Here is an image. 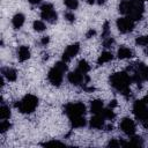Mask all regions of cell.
I'll return each mask as SVG.
<instances>
[{
  "mask_svg": "<svg viewBox=\"0 0 148 148\" xmlns=\"http://www.w3.org/2000/svg\"><path fill=\"white\" fill-rule=\"evenodd\" d=\"M119 13L126 15L133 21H139L143 16V0H123L119 3Z\"/></svg>",
  "mask_w": 148,
  "mask_h": 148,
  "instance_id": "1",
  "label": "cell"
},
{
  "mask_svg": "<svg viewBox=\"0 0 148 148\" xmlns=\"http://www.w3.org/2000/svg\"><path fill=\"white\" fill-rule=\"evenodd\" d=\"M131 82L132 80L127 74V72H117L110 76V84L125 97L131 96V89H130Z\"/></svg>",
  "mask_w": 148,
  "mask_h": 148,
  "instance_id": "2",
  "label": "cell"
},
{
  "mask_svg": "<svg viewBox=\"0 0 148 148\" xmlns=\"http://www.w3.org/2000/svg\"><path fill=\"white\" fill-rule=\"evenodd\" d=\"M132 82H135L138 86H141L143 81L148 80V66L143 62H134L130 65L126 69Z\"/></svg>",
  "mask_w": 148,
  "mask_h": 148,
  "instance_id": "3",
  "label": "cell"
},
{
  "mask_svg": "<svg viewBox=\"0 0 148 148\" xmlns=\"http://www.w3.org/2000/svg\"><path fill=\"white\" fill-rule=\"evenodd\" d=\"M37 105H38V98L32 94L25 95L20 102L15 103V106L22 113H32L36 110Z\"/></svg>",
  "mask_w": 148,
  "mask_h": 148,
  "instance_id": "4",
  "label": "cell"
},
{
  "mask_svg": "<svg viewBox=\"0 0 148 148\" xmlns=\"http://www.w3.org/2000/svg\"><path fill=\"white\" fill-rule=\"evenodd\" d=\"M64 112L71 118L76 116H83L86 113V105L81 102L76 103H68L64 106Z\"/></svg>",
  "mask_w": 148,
  "mask_h": 148,
  "instance_id": "5",
  "label": "cell"
},
{
  "mask_svg": "<svg viewBox=\"0 0 148 148\" xmlns=\"http://www.w3.org/2000/svg\"><path fill=\"white\" fill-rule=\"evenodd\" d=\"M40 16L49 23H56L58 20V15L51 3H44L40 7Z\"/></svg>",
  "mask_w": 148,
  "mask_h": 148,
  "instance_id": "6",
  "label": "cell"
},
{
  "mask_svg": "<svg viewBox=\"0 0 148 148\" xmlns=\"http://www.w3.org/2000/svg\"><path fill=\"white\" fill-rule=\"evenodd\" d=\"M133 113L136 119L142 121L148 118V106L145 101H135L133 103Z\"/></svg>",
  "mask_w": 148,
  "mask_h": 148,
  "instance_id": "7",
  "label": "cell"
},
{
  "mask_svg": "<svg viewBox=\"0 0 148 148\" xmlns=\"http://www.w3.org/2000/svg\"><path fill=\"white\" fill-rule=\"evenodd\" d=\"M64 73L61 69H59L56 65L49 71V74H47V79L49 81L51 82V84L56 86V87H59L62 82V77H64Z\"/></svg>",
  "mask_w": 148,
  "mask_h": 148,
  "instance_id": "8",
  "label": "cell"
},
{
  "mask_svg": "<svg viewBox=\"0 0 148 148\" xmlns=\"http://www.w3.org/2000/svg\"><path fill=\"white\" fill-rule=\"evenodd\" d=\"M117 28L121 34H128L134 29V21L130 17H120L117 20Z\"/></svg>",
  "mask_w": 148,
  "mask_h": 148,
  "instance_id": "9",
  "label": "cell"
},
{
  "mask_svg": "<svg viewBox=\"0 0 148 148\" xmlns=\"http://www.w3.org/2000/svg\"><path fill=\"white\" fill-rule=\"evenodd\" d=\"M67 79H68L69 83H72L73 86H79L82 82L84 83V82H88L89 81V77L86 74H83L82 72H80L79 69H76L74 72H71L67 75Z\"/></svg>",
  "mask_w": 148,
  "mask_h": 148,
  "instance_id": "10",
  "label": "cell"
},
{
  "mask_svg": "<svg viewBox=\"0 0 148 148\" xmlns=\"http://www.w3.org/2000/svg\"><path fill=\"white\" fill-rule=\"evenodd\" d=\"M120 128L128 136H132L135 133V124H134V121L131 118H127V117L121 119V121H120Z\"/></svg>",
  "mask_w": 148,
  "mask_h": 148,
  "instance_id": "11",
  "label": "cell"
},
{
  "mask_svg": "<svg viewBox=\"0 0 148 148\" xmlns=\"http://www.w3.org/2000/svg\"><path fill=\"white\" fill-rule=\"evenodd\" d=\"M79 51H80V45H79L77 43L68 45V46L66 47V50L64 51V53H62V61L68 62L72 58H74V57L79 53Z\"/></svg>",
  "mask_w": 148,
  "mask_h": 148,
  "instance_id": "12",
  "label": "cell"
},
{
  "mask_svg": "<svg viewBox=\"0 0 148 148\" xmlns=\"http://www.w3.org/2000/svg\"><path fill=\"white\" fill-rule=\"evenodd\" d=\"M104 117H103V114L102 113H97V114H95L94 117H91V119H90V127H92V128H96V130H101V128H103L104 127Z\"/></svg>",
  "mask_w": 148,
  "mask_h": 148,
  "instance_id": "13",
  "label": "cell"
},
{
  "mask_svg": "<svg viewBox=\"0 0 148 148\" xmlns=\"http://www.w3.org/2000/svg\"><path fill=\"white\" fill-rule=\"evenodd\" d=\"M69 121H71V126L73 128H80V127H83L86 126L87 121L84 119L83 116H76V117H71L69 118Z\"/></svg>",
  "mask_w": 148,
  "mask_h": 148,
  "instance_id": "14",
  "label": "cell"
},
{
  "mask_svg": "<svg viewBox=\"0 0 148 148\" xmlns=\"http://www.w3.org/2000/svg\"><path fill=\"white\" fill-rule=\"evenodd\" d=\"M17 58H18L20 61L28 60L30 58V50H29V47L28 46H24V45L20 46L18 50H17Z\"/></svg>",
  "mask_w": 148,
  "mask_h": 148,
  "instance_id": "15",
  "label": "cell"
},
{
  "mask_svg": "<svg viewBox=\"0 0 148 148\" xmlns=\"http://www.w3.org/2000/svg\"><path fill=\"white\" fill-rule=\"evenodd\" d=\"M1 74L8 80V81H15L17 77L16 71L14 68H9V67H3L1 69Z\"/></svg>",
  "mask_w": 148,
  "mask_h": 148,
  "instance_id": "16",
  "label": "cell"
},
{
  "mask_svg": "<svg viewBox=\"0 0 148 148\" xmlns=\"http://www.w3.org/2000/svg\"><path fill=\"white\" fill-rule=\"evenodd\" d=\"M90 111L94 114L102 113V111H103V101L102 99H94L90 104Z\"/></svg>",
  "mask_w": 148,
  "mask_h": 148,
  "instance_id": "17",
  "label": "cell"
},
{
  "mask_svg": "<svg viewBox=\"0 0 148 148\" xmlns=\"http://www.w3.org/2000/svg\"><path fill=\"white\" fill-rule=\"evenodd\" d=\"M117 56H118L119 59H128L133 56V52H132V50H130L128 47L123 45V46L119 47V50L117 52Z\"/></svg>",
  "mask_w": 148,
  "mask_h": 148,
  "instance_id": "18",
  "label": "cell"
},
{
  "mask_svg": "<svg viewBox=\"0 0 148 148\" xmlns=\"http://www.w3.org/2000/svg\"><path fill=\"white\" fill-rule=\"evenodd\" d=\"M24 20H25L24 15H23L22 13H18V14L14 15V17H13V20H12V24H13V27H14L15 29H18V28H21V27L23 25Z\"/></svg>",
  "mask_w": 148,
  "mask_h": 148,
  "instance_id": "19",
  "label": "cell"
},
{
  "mask_svg": "<svg viewBox=\"0 0 148 148\" xmlns=\"http://www.w3.org/2000/svg\"><path fill=\"white\" fill-rule=\"evenodd\" d=\"M112 59H113L112 53H111V52H108V51H104V52H102V54L98 57V59H97V64H98V65H102V64L109 62V61L112 60Z\"/></svg>",
  "mask_w": 148,
  "mask_h": 148,
  "instance_id": "20",
  "label": "cell"
},
{
  "mask_svg": "<svg viewBox=\"0 0 148 148\" xmlns=\"http://www.w3.org/2000/svg\"><path fill=\"white\" fill-rule=\"evenodd\" d=\"M9 117H10V110L2 102V104L0 106V119L1 120H6V119H9Z\"/></svg>",
  "mask_w": 148,
  "mask_h": 148,
  "instance_id": "21",
  "label": "cell"
},
{
  "mask_svg": "<svg viewBox=\"0 0 148 148\" xmlns=\"http://www.w3.org/2000/svg\"><path fill=\"white\" fill-rule=\"evenodd\" d=\"M77 69H79L80 72H82L83 74H87V73L89 72V69H90V66H89V64H88L84 59H82V60H80L79 64H77Z\"/></svg>",
  "mask_w": 148,
  "mask_h": 148,
  "instance_id": "22",
  "label": "cell"
},
{
  "mask_svg": "<svg viewBox=\"0 0 148 148\" xmlns=\"http://www.w3.org/2000/svg\"><path fill=\"white\" fill-rule=\"evenodd\" d=\"M102 114H103V117L105 118V119H113L114 117H116V114H114V112H113V110H112V108H108V109H103V111H102Z\"/></svg>",
  "mask_w": 148,
  "mask_h": 148,
  "instance_id": "23",
  "label": "cell"
},
{
  "mask_svg": "<svg viewBox=\"0 0 148 148\" xmlns=\"http://www.w3.org/2000/svg\"><path fill=\"white\" fill-rule=\"evenodd\" d=\"M64 3L69 9H76L79 7V1L77 0H64Z\"/></svg>",
  "mask_w": 148,
  "mask_h": 148,
  "instance_id": "24",
  "label": "cell"
},
{
  "mask_svg": "<svg viewBox=\"0 0 148 148\" xmlns=\"http://www.w3.org/2000/svg\"><path fill=\"white\" fill-rule=\"evenodd\" d=\"M135 43H136V45H139V46H147V45H148V35L138 37V38L135 39Z\"/></svg>",
  "mask_w": 148,
  "mask_h": 148,
  "instance_id": "25",
  "label": "cell"
},
{
  "mask_svg": "<svg viewBox=\"0 0 148 148\" xmlns=\"http://www.w3.org/2000/svg\"><path fill=\"white\" fill-rule=\"evenodd\" d=\"M34 29H35L36 31H38V32L44 31V30H45V24H44V22H42V21H35V22H34Z\"/></svg>",
  "mask_w": 148,
  "mask_h": 148,
  "instance_id": "26",
  "label": "cell"
},
{
  "mask_svg": "<svg viewBox=\"0 0 148 148\" xmlns=\"http://www.w3.org/2000/svg\"><path fill=\"white\" fill-rule=\"evenodd\" d=\"M10 124H9V121H7V120H2L1 123H0V132L1 133H5V132H7L9 128H10Z\"/></svg>",
  "mask_w": 148,
  "mask_h": 148,
  "instance_id": "27",
  "label": "cell"
},
{
  "mask_svg": "<svg viewBox=\"0 0 148 148\" xmlns=\"http://www.w3.org/2000/svg\"><path fill=\"white\" fill-rule=\"evenodd\" d=\"M114 43V39L111 36H108L105 38H103V46L104 47H111V45Z\"/></svg>",
  "mask_w": 148,
  "mask_h": 148,
  "instance_id": "28",
  "label": "cell"
},
{
  "mask_svg": "<svg viewBox=\"0 0 148 148\" xmlns=\"http://www.w3.org/2000/svg\"><path fill=\"white\" fill-rule=\"evenodd\" d=\"M43 146H45V147H50V146H64V143L60 142V141H57V140H52V141H47V142L43 143Z\"/></svg>",
  "mask_w": 148,
  "mask_h": 148,
  "instance_id": "29",
  "label": "cell"
},
{
  "mask_svg": "<svg viewBox=\"0 0 148 148\" xmlns=\"http://www.w3.org/2000/svg\"><path fill=\"white\" fill-rule=\"evenodd\" d=\"M65 18L68 21V22H74L75 21V15L71 12H66L65 13Z\"/></svg>",
  "mask_w": 148,
  "mask_h": 148,
  "instance_id": "30",
  "label": "cell"
},
{
  "mask_svg": "<svg viewBox=\"0 0 148 148\" xmlns=\"http://www.w3.org/2000/svg\"><path fill=\"white\" fill-rule=\"evenodd\" d=\"M108 36H110V35H109V22H105L104 25H103V34H102V37L105 38V37H108Z\"/></svg>",
  "mask_w": 148,
  "mask_h": 148,
  "instance_id": "31",
  "label": "cell"
},
{
  "mask_svg": "<svg viewBox=\"0 0 148 148\" xmlns=\"http://www.w3.org/2000/svg\"><path fill=\"white\" fill-rule=\"evenodd\" d=\"M120 146V141H117V140H111L109 142V147H119Z\"/></svg>",
  "mask_w": 148,
  "mask_h": 148,
  "instance_id": "32",
  "label": "cell"
},
{
  "mask_svg": "<svg viewBox=\"0 0 148 148\" xmlns=\"http://www.w3.org/2000/svg\"><path fill=\"white\" fill-rule=\"evenodd\" d=\"M95 34H96V31H95V30H92V29H90V30H88V32L86 34V37H87V38H91Z\"/></svg>",
  "mask_w": 148,
  "mask_h": 148,
  "instance_id": "33",
  "label": "cell"
},
{
  "mask_svg": "<svg viewBox=\"0 0 148 148\" xmlns=\"http://www.w3.org/2000/svg\"><path fill=\"white\" fill-rule=\"evenodd\" d=\"M49 42H50V38H49L47 36H45V37H43V38H42V40H40V44H43V45H46Z\"/></svg>",
  "mask_w": 148,
  "mask_h": 148,
  "instance_id": "34",
  "label": "cell"
},
{
  "mask_svg": "<svg viewBox=\"0 0 148 148\" xmlns=\"http://www.w3.org/2000/svg\"><path fill=\"white\" fill-rule=\"evenodd\" d=\"M141 124H142V126H143L145 128H148V118L143 119V120L141 121Z\"/></svg>",
  "mask_w": 148,
  "mask_h": 148,
  "instance_id": "35",
  "label": "cell"
},
{
  "mask_svg": "<svg viewBox=\"0 0 148 148\" xmlns=\"http://www.w3.org/2000/svg\"><path fill=\"white\" fill-rule=\"evenodd\" d=\"M28 1H29L31 5H37V3H39L42 0H28Z\"/></svg>",
  "mask_w": 148,
  "mask_h": 148,
  "instance_id": "36",
  "label": "cell"
},
{
  "mask_svg": "<svg viewBox=\"0 0 148 148\" xmlns=\"http://www.w3.org/2000/svg\"><path fill=\"white\" fill-rule=\"evenodd\" d=\"M116 105H117V101H112V102L110 103V108H112V109H113Z\"/></svg>",
  "mask_w": 148,
  "mask_h": 148,
  "instance_id": "37",
  "label": "cell"
},
{
  "mask_svg": "<svg viewBox=\"0 0 148 148\" xmlns=\"http://www.w3.org/2000/svg\"><path fill=\"white\" fill-rule=\"evenodd\" d=\"M104 2H105V0H98V1H97V3H98V5H103Z\"/></svg>",
  "mask_w": 148,
  "mask_h": 148,
  "instance_id": "38",
  "label": "cell"
},
{
  "mask_svg": "<svg viewBox=\"0 0 148 148\" xmlns=\"http://www.w3.org/2000/svg\"><path fill=\"white\" fill-rule=\"evenodd\" d=\"M143 101H145V102H146V103L148 104V94H147V95L145 96V98H143Z\"/></svg>",
  "mask_w": 148,
  "mask_h": 148,
  "instance_id": "39",
  "label": "cell"
},
{
  "mask_svg": "<svg viewBox=\"0 0 148 148\" xmlns=\"http://www.w3.org/2000/svg\"><path fill=\"white\" fill-rule=\"evenodd\" d=\"M87 2L91 5V3H94V2H95V0H87Z\"/></svg>",
  "mask_w": 148,
  "mask_h": 148,
  "instance_id": "40",
  "label": "cell"
},
{
  "mask_svg": "<svg viewBox=\"0 0 148 148\" xmlns=\"http://www.w3.org/2000/svg\"><path fill=\"white\" fill-rule=\"evenodd\" d=\"M145 53L148 56V45H147V47H146V50H145Z\"/></svg>",
  "mask_w": 148,
  "mask_h": 148,
  "instance_id": "41",
  "label": "cell"
},
{
  "mask_svg": "<svg viewBox=\"0 0 148 148\" xmlns=\"http://www.w3.org/2000/svg\"><path fill=\"white\" fill-rule=\"evenodd\" d=\"M143 1H145V0H143Z\"/></svg>",
  "mask_w": 148,
  "mask_h": 148,
  "instance_id": "42",
  "label": "cell"
}]
</instances>
